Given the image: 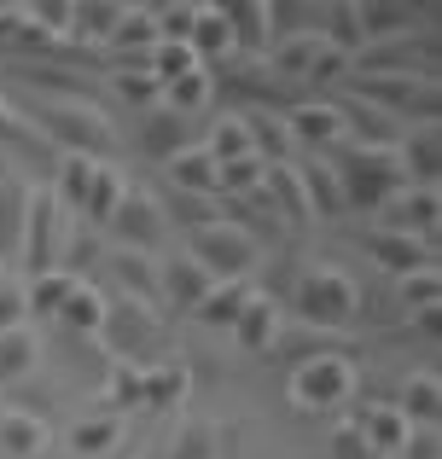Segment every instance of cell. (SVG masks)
I'll return each mask as SVG.
<instances>
[{
	"label": "cell",
	"mask_w": 442,
	"mask_h": 459,
	"mask_svg": "<svg viewBox=\"0 0 442 459\" xmlns=\"http://www.w3.org/2000/svg\"><path fill=\"white\" fill-rule=\"evenodd\" d=\"M210 285H216V280H210V273L198 268L186 250H175L169 262H158V297H163L175 314H193V308L210 297Z\"/></svg>",
	"instance_id": "9a60e30c"
},
{
	"label": "cell",
	"mask_w": 442,
	"mask_h": 459,
	"mask_svg": "<svg viewBox=\"0 0 442 459\" xmlns=\"http://www.w3.org/2000/svg\"><path fill=\"white\" fill-rule=\"evenodd\" d=\"M30 320V303H23V280L18 273H0V332H18Z\"/></svg>",
	"instance_id": "816d5d0a"
},
{
	"label": "cell",
	"mask_w": 442,
	"mask_h": 459,
	"mask_svg": "<svg viewBox=\"0 0 442 459\" xmlns=\"http://www.w3.org/2000/svg\"><path fill=\"white\" fill-rule=\"evenodd\" d=\"M163 180L169 192H186V198H216V163L204 157V146H186L163 163Z\"/></svg>",
	"instance_id": "1f68e13d"
},
{
	"label": "cell",
	"mask_w": 442,
	"mask_h": 459,
	"mask_svg": "<svg viewBox=\"0 0 442 459\" xmlns=\"http://www.w3.org/2000/svg\"><path fill=\"white\" fill-rule=\"evenodd\" d=\"M437 210H442V204H437V186H402L396 198L378 210V215H385L378 227H396V233L431 238V233H437Z\"/></svg>",
	"instance_id": "d6986e66"
},
{
	"label": "cell",
	"mask_w": 442,
	"mask_h": 459,
	"mask_svg": "<svg viewBox=\"0 0 442 459\" xmlns=\"http://www.w3.org/2000/svg\"><path fill=\"white\" fill-rule=\"evenodd\" d=\"M245 117V134H250V152L262 157V163H291L297 146H291V134H285V117L280 111H268V105H250V111H238Z\"/></svg>",
	"instance_id": "83f0119b"
},
{
	"label": "cell",
	"mask_w": 442,
	"mask_h": 459,
	"mask_svg": "<svg viewBox=\"0 0 442 459\" xmlns=\"http://www.w3.org/2000/svg\"><path fill=\"white\" fill-rule=\"evenodd\" d=\"M18 82L23 88H35L41 100H93L88 76L70 65H58V58H23L18 65Z\"/></svg>",
	"instance_id": "7402d4cb"
},
{
	"label": "cell",
	"mask_w": 442,
	"mask_h": 459,
	"mask_svg": "<svg viewBox=\"0 0 442 459\" xmlns=\"http://www.w3.org/2000/svg\"><path fill=\"white\" fill-rule=\"evenodd\" d=\"M0 459H6V454H0Z\"/></svg>",
	"instance_id": "680465c9"
},
{
	"label": "cell",
	"mask_w": 442,
	"mask_h": 459,
	"mask_svg": "<svg viewBox=\"0 0 442 459\" xmlns=\"http://www.w3.org/2000/svg\"><path fill=\"white\" fill-rule=\"evenodd\" d=\"M140 459H152V454H140Z\"/></svg>",
	"instance_id": "6f0895ef"
},
{
	"label": "cell",
	"mask_w": 442,
	"mask_h": 459,
	"mask_svg": "<svg viewBox=\"0 0 442 459\" xmlns=\"http://www.w3.org/2000/svg\"><path fill=\"white\" fill-rule=\"evenodd\" d=\"M111 93L128 105H140V111H158L163 105V82L152 76V70H111Z\"/></svg>",
	"instance_id": "bcb514c9"
},
{
	"label": "cell",
	"mask_w": 442,
	"mask_h": 459,
	"mask_svg": "<svg viewBox=\"0 0 442 459\" xmlns=\"http://www.w3.org/2000/svg\"><path fill=\"white\" fill-rule=\"evenodd\" d=\"M227 332H233V343L245 349V355L268 360L273 349L285 343V308L273 303L268 291H250V297H245V308H238V320L227 325Z\"/></svg>",
	"instance_id": "8fae6325"
},
{
	"label": "cell",
	"mask_w": 442,
	"mask_h": 459,
	"mask_svg": "<svg viewBox=\"0 0 442 459\" xmlns=\"http://www.w3.org/2000/svg\"><path fill=\"white\" fill-rule=\"evenodd\" d=\"M442 454V437L437 430H408V442H402L396 459H437Z\"/></svg>",
	"instance_id": "db71d44e"
},
{
	"label": "cell",
	"mask_w": 442,
	"mask_h": 459,
	"mask_svg": "<svg viewBox=\"0 0 442 459\" xmlns=\"http://www.w3.org/2000/svg\"><path fill=\"white\" fill-rule=\"evenodd\" d=\"M30 117H35V134L58 157L70 152V157H93V163L117 157V123L93 100H35Z\"/></svg>",
	"instance_id": "6da1fadb"
},
{
	"label": "cell",
	"mask_w": 442,
	"mask_h": 459,
	"mask_svg": "<svg viewBox=\"0 0 442 459\" xmlns=\"http://www.w3.org/2000/svg\"><path fill=\"white\" fill-rule=\"evenodd\" d=\"M186 395H193V367L186 360H152V367H140V407L169 413V407H186Z\"/></svg>",
	"instance_id": "ffe728a7"
},
{
	"label": "cell",
	"mask_w": 442,
	"mask_h": 459,
	"mask_svg": "<svg viewBox=\"0 0 442 459\" xmlns=\"http://www.w3.org/2000/svg\"><path fill=\"white\" fill-rule=\"evenodd\" d=\"M30 192H35V180H23V175H0V268H6V262H18L23 215H30Z\"/></svg>",
	"instance_id": "cb8c5ba5"
},
{
	"label": "cell",
	"mask_w": 442,
	"mask_h": 459,
	"mask_svg": "<svg viewBox=\"0 0 442 459\" xmlns=\"http://www.w3.org/2000/svg\"><path fill=\"white\" fill-rule=\"evenodd\" d=\"M76 273L53 268V273H35V280H23V303H30V314H47V320H58V308L70 303V291H76Z\"/></svg>",
	"instance_id": "74e56055"
},
{
	"label": "cell",
	"mask_w": 442,
	"mask_h": 459,
	"mask_svg": "<svg viewBox=\"0 0 442 459\" xmlns=\"http://www.w3.org/2000/svg\"><path fill=\"white\" fill-rule=\"evenodd\" d=\"M338 70H350V58L332 53V47H320V58H315V70H308V82H332Z\"/></svg>",
	"instance_id": "11a10c76"
},
{
	"label": "cell",
	"mask_w": 442,
	"mask_h": 459,
	"mask_svg": "<svg viewBox=\"0 0 442 459\" xmlns=\"http://www.w3.org/2000/svg\"><path fill=\"white\" fill-rule=\"evenodd\" d=\"M123 198H128V169L117 163V157H111V163H93V180H88V198H82L76 221L100 233V227L117 215V204H123Z\"/></svg>",
	"instance_id": "44dd1931"
},
{
	"label": "cell",
	"mask_w": 442,
	"mask_h": 459,
	"mask_svg": "<svg viewBox=\"0 0 442 459\" xmlns=\"http://www.w3.org/2000/svg\"><path fill=\"white\" fill-rule=\"evenodd\" d=\"M250 291H256L250 280H221V285H210V297L193 308V320H204V325H216V332H227V325L238 320V308H245Z\"/></svg>",
	"instance_id": "f35d334b"
},
{
	"label": "cell",
	"mask_w": 442,
	"mask_h": 459,
	"mask_svg": "<svg viewBox=\"0 0 442 459\" xmlns=\"http://www.w3.org/2000/svg\"><path fill=\"white\" fill-rule=\"evenodd\" d=\"M100 268L111 273V291H105V297H128V303H152V308H158V256H140V250H111V245H105Z\"/></svg>",
	"instance_id": "5bb4252c"
},
{
	"label": "cell",
	"mask_w": 442,
	"mask_h": 459,
	"mask_svg": "<svg viewBox=\"0 0 442 459\" xmlns=\"http://www.w3.org/2000/svg\"><path fill=\"white\" fill-rule=\"evenodd\" d=\"M350 425L361 430V442L373 448V459H396L402 442H408V430H413L408 419L396 413V402H367V407H355Z\"/></svg>",
	"instance_id": "2e32d148"
},
{
	"label": "cell",
	"mask_w": 442,
	"mask_h": 459,
	"mask_svg": "<svg viewBox=\"0 0 442 459\" xmlns=\"http://www.w3.org/2000/svg\"><path fill=\"white\" fill-rule=\"evenodd\" d=\"M186 70H198V58H193L186 41H158L152 47V76L158 82H175V76H186Z\"/></svg>",
	"instance_id": "681fc988"
},
{
	"label": "cell",
	"mask_w": 442,
	"mask_h": 459,
	"mask_svg": "<svg viewBox=\"0 0 442 459\" xmlns=\"http://www.w3.org/2000/svg\"><path fill=\"white\" fill-rule=\"evenodd\" d=\"M291 314L315 332H343L361 320V285L338 262H303L291 273Z\"/></svg>",
	"instance_id": "3957f363"
},
{
	"label": "cell",
	"mask_w": 442,
	"mask_h": 459,
	"mask_svg": "<svg viewBox=\"0 0 442 459\" xmlns=\"http://www.w3.org/2000/svg\"><path fill=\"white\" fill-rule=\"evenodd\" d=\"M361 250L373 268H385L390 280H402V273L413 268H431V238H413V233H396V227H367L361 233Z\"/></svg>",
	"instance_id": "7c38bea8"
},
{
	"label": "cell",
	"mask_w": 442,
	"mask_h": 459,
	"mask_svg": "<svg viewBox=\"0 0 442 459\" xmlns=\"http://www.w3.org/2000/svg\"><path fill=\"white\" fill-rule=\"evenodd\" d=\"M0 273H6V268H0Z\"/></svg>",
	"instance_id": "91938a15"
},
{
	"label": "cell",
	"mask_w": 442,
	"mask_h": 459,
	"mask_svg": "<svg viewBox=\"0 0 442 459\" xmlns=\"http://www.w3.org/2000/svg\"><path fill=\"white\" fill-rule=\"evenodd\" d=\"M262 198H268L285 221H297V227L315 221V215H308V198H303V180H297V157L291 163H268L262 169Z\"/></svg>",
	"instance_id": "4dcf8cb0"
},
{
	"label": "cell",
	"mask_w": 442,
	"mask_h": 459,
	"mask_svg": "<svg viewBox=\"0 0 442 459\" xmlns=\"http://www.w3.org/2000/svg\"><path fill=\"white\" fill-rule=\"evenodd\" d=\"M350 100L413 128H437V76H350Z\"/></svg>",
	"instance_id": "5b68a950"
},
{
	"label": "cell",
	"mask_w": 442,
	"mask_h": 459,
	"mask_svg": "<svg viewBox=\"0 0 442 459\" xmlns=\"http://www.w3.org/2000/svg\"><path fill=\"white\" fill-rule=\"evenodd\" d=\"M285 134H291V146H303V152H332L343 140V117H338V105L332 100H297V105H285Z\"/></svg>",
	"instance_id": "4fadbf2b"
},
{
	"label": "cell",
	"mask_w": 442,
	"mask_h": 459,
	"mask_svg": "<svg viewBox=\"0 0 442 459\" xmlns=\"http://www.w3.org/2000/svg\"><path fill=\"white\" fill-rule=\"evenodd\" d=\"M396 413L408 419L413 430H437V419H442V384H437V372H431V367H413L408 378H402V390H396Z\"/></svg>",
	"instance_id": "603a6c76"
},
{
	"label": "cell",
	"mask_w": 442,
	"mask_h": 459,
	"mask_svg": "<svg viewBox=\"0 0 442 459\" xmlns=\"http://www.w3.org/2000/svg\"><path fill=\"white\" fill-rule=\"evenodd\" d=\"M210 100H216V70H204V65L175 76V82H163V111L186 117V123H198V117L210 111Z\"/></svg>",
	"instance_id": "f546056e"
},
{
	"label": "cell",
	"mask_w": 442,
	"mask_h": 459,
	"mask_svg": "<svg viewBox=\"0 0 442 459\" xmlns=\"http://www.w3.org/2000/svg\"><path fill=\"white\" fill-rule=\"evenodd\" d=\"M198 146H204V157L210 163H233V157H256L250 152V134H245V117L238 111H221L216 123L198 134Z\"/></svg>",
	"instance_id": "836d02e7"
},
{
	"label": "cell",
	"mask_w": 442,
	"mask_h": 459,
	"mask_svg": "<svg viewBox=\"0 0 442 459\" xmlns=\"http://www.w3.org/2000/svg\"><path fill=\"white\" fill-rule=\"evenodd\" d=\"M76 227V215L58 210L53 186H35L30 192V215H23V245H18V280H35V273H53L58 256H65V238Z\"/></svg>",
	"instance_id": "8992f818"
},
{
	"label": "cell",
	"mask_w": 442,
	"mask_h": 459,
	"mask_svg": "<svg viewBox=\"0 0 442 459\" xmlns=\"http://www.w3.org/2000/svg\"><path fill=\"white\" fill-rule=\"evenodd\" d=\"M396 303H402V314L442 308V273H437V262H431V268H413V273H402V280H396Z\"/></svg>",
	"instance_id": "ee69618b"
},
{
	"label": "cell",
	"mask_w": 442,
	"mask_h": 459,
	"mask_svg": "<svg viewBox=\"0 0 442 459\" xmlns=\"http://www.w3.org/2000/svg\"><path fill=\"white\" fill-rule=\"evenodd\" d=\"M361 390V372H355L350 349H320V355H297L291 378H285V395H291L297 413H338V407L355 402Z\"/></svg>",
	"instance_id": "277c9868"
},
{
	"label": "cell",
	"mask_w": 442,
	"mask_h": 459,
	"mask_svg": "<svg viewBox=\"0 0 442 459\" xmlns=\"http://www.w3.org/2000/svg\"><path fill=\"white\" fill-rule=\"evenodd\" d=\"M35 360H41V343H35L30 325H18V332H0V384H23L35 372Z\"/></svg>",
	"instance_id": "60d3db41"
},
{
	"label": "cell",
	"mask_w": 442,
	"mask_h": 459,
	"mask_svg": "<svg viewBox=\"0 0 442 459\" xmlns=\"http://www.w3.org/2000/svg\"><path fill=\"white\" fill-rule=\"evenodd\" d=\"M326 454H332V459H373V448L361 442V430H355L350 419H343V425L326 437Z\"/></svg>",
	"instance_id": "f5cc1de1"
},
{
	"label": "cell",
	"mask_w": 442,
	"mask_h": 459,
	"mask_svg": "<svg viewBox=\"0 0 442 459\" xmlns=\"http://www.w3.org/2000/svg\"><path fill=\"white\" fill-rule=\"evenodd\" d=\"M0 146H18L23 157H53V146H47V140H41V134H35V128H30V123H23V117H18V111H12V105H6V100H0Z\"/></svg>",
	"instance_id": "7dc6e473"
},
{
	"label": "cell",
	"mask_w": 442,
	"mask_h": 459,
	"mask_svg": "<svg viewBox=\"0 0 442 459\" xmlns=\"http://www.w3.org/2000/svg\"><path fill=\"white\" fill-rule=\"evenodd\" d=\"M320 47H326V41H315V35H285V41H273V47H268L273 76H280V82H308Z\"/></svg>",
	"instance_id": "e575fe53"
},
{
	"label": "cell",
	"mask_w": 442,
	"mask_h": 459,
	"mask_svg": "<svg viewBox=\"0 0 442 459\" xmlns=\"http://www.w3.org/2000/svg\"><path fill=\"white\" fill-rule=\"evenodd\" d=\"M297 180H303V198H308V215H315V221L343 215V192H338V175H332L326 157H297Z\"/></svg>",
	"instance_id": "f1b7e54d"
},
{
	"label": "cell",
	"mask_w": 442,
	"mask_h": 459,
	"mask_svg": "<svg viewBox=\"0 0 442 459\" xmlns=\"http://www.w3.org/2000/svg\"><path fill=\"white\" fill-rule=\"evenodd\" d=\"M186 146H198V128L186 123V117H175V111H146V128H140V152L146 157H158V163H169L175 152H186Z\"/></svg>",
	"instance_id": "484cf974"
},
{
	"label": "cell",
	"mask_w": 442,
	"mask_h": 459,
	"mask_svg": "<svg viewBox=\"0 0 442 459\" xmlns=\"http://www.w3.org/2000/svg\"><path fill=\"white\" fill-rule=\"evenodd\" d=\"M350 76H437L431 65V35H408V41H373L350 58Z\"/></svg>",
	"instance_id": "30bf717a"
},
{
	"label": "cell",
	"mask_w": 442,
	"mask_h": 459,
	"mask_svg": "<svg viewBox=\"0 0 442 459\" xmlns=\"http://www.w3.org/2000/svg\"><path fill=\"white\" fill-rule=\"evenodd\" d=\"M198 18V0H169V6H152V23H158V41H186Z\"/></svg>",
	"instance_id": "c3c4849f"
},
{
	"label": "cell",
	"mask_w": 442,
	"mask_h": 459,
	"mask_svg": "<svg viewBox=\"0 0 442 459\" xmlns=\"http://www.w3.org/2000/svg\"><path fill=\"white\" fill-rule=\"evenodd\" d=\"M186 47H193V58L204 70H216V58H233V30H227V12L221 0H204L193 18V35H186Z\"/></svg>",
	"instance_id": "d4e9b609"
},
{
	"label": "cell",
	"mask_w": 442,
	"mask_h": 459,
	"mask_svg": "<svg viewBox=\"0 0 442 459\" xmlns=\"http://www.w3.org/2000/svg\"><path fill=\"white\" fill-rule=\"evenodd\" d=\"M105 459H140V448H134V442H117V448L105 454Z\"/></svg>",
	"instance_id": "9f6ffc18"
},
{
	"label": "cell",
	"mask_w": 442,
	"mask_h": 459,
	"mask_svg": "<svg viewBox=\"0 0 442 459\" xmlns=\"http://www.w3.org/2000/svg\"><path fill=\"white\" fill-rule=\"evenodd\" d=\"M88 180H93V157H58L53 169V198L65 215H82V198H88Z\"/></svg>",
	"instance_id": "b9f144b4"
},
{
	"label": "cell",
	"mask_w": 442,
	"mask_h": 459,
	"mask_svg": "<svg viewBox=\"0 0 442 459\" xmlns=\"http://www.w3.org/2000/svg\"><path fill=\"white\" fill-rule=\"evenodd\" d=\"M123 23V6H70V47H105Z\"/></svg>",
	"instance_id": "7bdbcfd3"
},
{
	"label": "cell",
	"mask_w": 442,
	"mask_h": 459,
	"mask_svg": "<svg viewBox=\"0 0 442 459\" xmlns=\"http://www.w3.org/2000/svg\"><path fill=\"white\" fill-rule=\"evenodd\" d=\"M105 413H117L123 419L128 407H140V367H111V384H105Z\"/></svg>",
	"instance_id": "f907efd6"
},
{
	"label": "cell",
	"mask_w": 442,
	"mask_h": 459,
	"mask_svg": "<svg viewBox=\"0 0 442 459\" xmlns=\"http://www.w3.org/2000/svg\"><path fill=\"white\" fill-rule=\"evenodd\" d=\"M332 175H338L343 210H385L402 192V169H396V146H361V140H338L326 152Z\"/></svg>",
	"instance_id": "7a4b0ae2"
},
{
	"label": "cell",
	"mask_w": 442,
	"mask_h": 459,
	"mask_svg": "<svg viewBox=\"0 0 442 459\" xmlns=\"http://www.w3.org/2000/svg\"><path fill=\"white\" fill-rule=\"evenodd\" d=\"M53 448V425L30 407H0V454L6 459H41Z\"/></svg>",
	"instance_id": "ac0fdd59"
},
{
	"label": "cell",
	"mask_w": 442,
	"mask_h": 459,
	"mask_svg": "<svg viewBox=\"0 0 442 459\" xmlns=\"http://www.w3.org/2000/svg\"><path fill=\"white\" fill-rule=\"evenodd\" d=\"M105 343V355L117 367H152L158 349V308L152 303H128V297H105V320L93 332Z\"/></svg>",
	"instance_id": "52a82bcc"
},
{
	"label": "cell",
	"mask_w": 442,
	"mask_h": 459,
	"mask_svg": "<svg viewBox=\"0 0 442 459\" xmlns=\"http://www.w3.org/2000/svg\"><path fill=\"white\" fill-rule=\"evenodd\" d=\"M65 442H70V454H76V459H105V454L117 448V442H123V419H117V413H105V407H100V413L76 419Z\"/></svg>",
	"instance_id": "d6a6232c"
},
{
	"label": "cell",
	"mask_w": 442,
	"mask_h": 459,
	"mask_svg": "<svg viewBox=\"0 0 442 459\" xmlns=\"http://www.w3.org/2000/svg\"><path fill=\"white\" fill-rule=\"evenodd\" d=\"M111 58H140L158 47V23H152V6H123V23H117L111 41Z\"/></svg>",
	"instance_id": "8d00e7d4"
},
{
	"label": "cell",
	"mask_w": 442,
	"mask_h": 459,
	"mask_svg": "<svg viewBox=\"0 0 442 459\" xmlns=\"http://www.w3.org/2000/svg\"><path fill=\"white\" fill-rule=\"evenodd\" d=\"M100 320H105V291L93 280H82L76 291H70V303L58 308V325L76 332V337H93V332H100Z\"/></svg>",
	"instance_id": "ab89813d"
},
{
	"label": "cell",
	"mask_w": 442,
	"mask_h": 459,
	"mask_svg": "<svg viewBox=\"0 0 442 459\" xmlns=\"http://www.w3.org/2000/svg\"><path fill=\"white\" fill-rule=\"evenodd\" d=\"M100 233H105V245H111V250H140V256H158V245L169 238V221H163V210H158V192L128 186V198L117 204V215L100 227Z\"/></svg>",
	"instance_id": "9c48e42d"
},
{
	"label": "cell",
	"mask_w": 442,
	"mask_h": 459,
	"mask_svg": "<svg viewBox=\"0 0 442 459\" xmlns=\"http://www.w3.org/2000/svg\"><path fill=\"white\" fill-rule=\"evenodd\" d=\"M158 459H221V425L216 419H186Z\"/></svg>",
	"instance_id": "d590c367"
},
{
	"label": "cell",
	"mask_w": 442,
	"mask_h": 459,
	"mask_svg": "<svg viewBox=\"0 0 442 459\" xmlns=\"http://www.w3.org/2000/svg\"><path fill=\"white\" fill-rule=\"evenodd\" d=\"M396 169H402V186H437V175H442L437 128H402L396 134Z\"/></svg>",
	"instance_id": "e0dca14e"
},
{
	"label": "cell",
	"mask_w": 442,
	"mask_h": 459,
	"mask_svg": "<svg viewBox=\"0 0 442 459\" xmlns=\"http://www.w3.org/2000/svg\"><path fill=\"white\" fill-rule=\"evenodd\" d=\"M227 12V30H233V53H268L273 47V6L268 0H256V6H245V0H221Z\"/></svg>",
	"instance_id": "4316f807"
},
{
	"label": "cell",
	"mask_w": 442,
	"mask_h": 459,
	"mask_svg": "<svg viewBox=\"0 0 442 459\" xmlns=\"http://www.w3.org/2000/svg\"><path fill=\"white\" fill-rule=\"evenodd\" d=\"M158 210H163V221H175V227H186V238L198 233V227H210V221H221V210H216V198H186V192H163L158 198Z\"/></svg>",
	"instance_id": "f6af8a7d"
},
{
	"label": "cell",
	"mask_w": 442,
	"mask_h": 459,
	"mask_svg": "<svg viewBox=\"0 0 442 459\" xmlns=\"http://www.w3.org/2000/svg\"><path fill=\"white\" fill-rule=\"evenodd\" d=\"M186 256H193L216 285H221V280H250V273L262 268V245L245 233V227H233V221L198 227V233L186 238Z\"/></svg>",
	"instance_id": "ba28073f"
}]
</instances>
